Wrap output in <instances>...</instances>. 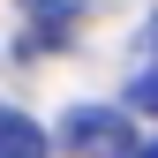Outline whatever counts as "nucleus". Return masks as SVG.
Returning <instances> with one entry per match:
<instances>
[{
    "label": "nucleus",
    "mask_w": 158,
    "mask_h": 158,
    "mask_svg": "<svg viewBox=\"0 0 158 158\" xmlns=\"http://www.w3.org/2000/svg\"><path fill=\"white\" fill-rule=\"evenodd\" d=\"M60 143L83 151V158H128L135 151V128L121 121V113H106V106H75L60 121Z\"/></svg>",
    "instance_id": "1"
},
{
    "label": "nucleus",
    "mask_w": 158,
    "mask_h": 158,
    "mask_svg": "<svg viewBox=\"0 0 158 158\" xmlns=\"http://www.w3.org/2000/svg\"><path fill=\"white\" fill-rule=\"evenodd\" d=\"M0 158H45L38 121H30V113H15V106H0Z\"/></svg>",
    "instance_id": "2"
},
{
    "label": "nucleus",
    "mask_w": 158,
    "mask_h": 158,
    "mask_svg": "<svg viewBox=\"0 0 158 158\" xmlns=\"http://www.w3.org/2000/svg\"><path fill=\"white\" fill-rule=\"evenodd\" d=\"M151 38H158V23H151ZM128 106L158 121V53H151V68H135V83H128Z\"/></svg>",
    "instance_id": "3"
},
{
    "label": "nucleus",
    "mask_w": 158,
    "mask_h": 158,
    "mask_svg": "<svg viewBox=\"0 0 158 158\" xmlns=\"http://www.w3.org/2000/svg\"><path fill=\"white\" fill-rule=\"evenodd\" d=\"M128 158H158V143H135V151H128Z\"/></svg>",
    "instance_id": "4"
}]
</instances>
